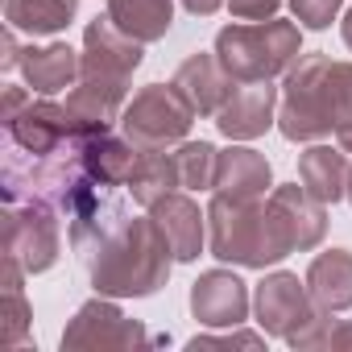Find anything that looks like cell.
<instances>
[{
  "mask_svg": "<svg viewBox=\"0 0 352 352\" xmlns=\"http://www.w3.org/2000/svg\"><path fill=\"white\" fill-rule=\"evenodd\" d=\"M5 253L25 265V274H46L63 253L58 212L46 204H9L5 208Z\"/></svg>",
  "mask_w": 352,
  "mask_h": 352,
  "instance_id": "52a82bcc",
  "label": "cell"
},
{
  "mask_svg": "<svg viewBox=\"0 0 352 352\" xmlns=\"http://www.w3.org/2000/svg\"><path fill=\"white\" fill-rule=\"evenodd\" d=\"M228 0H183V9L191 13V17H212L216 9H224Z\"/></svg>",
  "mask_w": 352,
  "mask_h": 352,
  "instance_id": "1f68e13d",
  "label": "cell"
},
{
  "mask_svg": "<svg viewBox=\"0 0 352 352\" xmlns=\"http://www.w3.org/2000/svg\"><path fill=\"white\" fill-rule=\"evenodd\" d=\"M149 216L157 220L162 236L174 249V261H195L208 245V212H199V204L183 191H174L166 199H157L149 208Z\"/></svg>",
  "mask_w": 352,
  "mask_h": 352,
  "instance_id": "9a60e30c",
  "label": "cell"
},
{
  "mask_svg": "<svg viewBox=\"0 0 352 352\" xmlns=\"http://www.w3.org/2000/svg\"><path fill=\"white\" fill-rule=\"evenodd\" d=\"M145 58V42L129 38L108 13L96 17L83 30V54H79V79H112V83H129L133 71Z\"/></svg>",
  "mask_w": 352,
  "mask_h": 352,
  "instance_id": "ba28073f",
  "label": "cell"
},
{
  "mask_svg": "<svg viewBox=\"0 0 352 352\" xmlns=\"http://www.w3.org/2000/svg\"><path fill=\"white\" fill-rule=\"evenodd\" d=\"M30 100H34V96H30L25 87H5V112H0V120H13Z\"/></svg>",
  "mask_w": 352,
  "mask_h": 352,
  "instance_id": "f546056e",
  "label": "cell"
},
{
  "mask_svg": "<svg viewBox=\"0 0 352 352\" xmlns=\"http://www.w3.org/2000/svg\"><path fill=\"white\" fill-rule=\"evenodd\" d=\"M0 46H5V58H0V67H5V71H13V67H21V58H25V50L17 46V30H13V25L5 30V42H0Z\"/></svg>",
  "mask_w": 352,
  "mask_h": 352,
  "instance_id": "f1b7e54d",
  "label": "cell"
},
{
  "mask_svg": "<svg viewBox=\"0 0 352 352\" xmlns=\"http://www.w3.org/2000/svg\"><path fill=\"white\" fill-rule=\"evenodd\" d=\"M340 5H344V0H290V13H294V21L307 25V30H327V25L336 21Z\"/></svg>",
  "mask_w": 352,
  "mask_h": 352,
  "instance_id": "4316f807",
  "label": "cell"
},
{
  "mask_svg": "<svg viewBox=\"0 0 352 352\" xmlns=\"http://www.w3.org/2000/svg\"><path fill=\"white\" fill-rule=\"evenodd\" d=\"M270 208H274V216L282 220L286 241H290L294 253H307V249H315V245L323 241V232H327V204L315 199L302 183L274 187V191H270Z\"/></svg>",
  "mask_w": 352,
  "mask_h": 352,
  "instance_id": "4fadbf2b",
  "label": "cell"
},
{
  "mask_svg": "<svg viewBox=\"0 0 352 352\" xmlns=\"http://www.w3.org/2000/svg\"><path fill=\"white\" fill-rule=\"evenodd\" d=\"M195 124V108L183 100V91L174 83H149L141 87L124 112H120V133L137 145V149H166L187 141Z\"/></svg>",
  "mask_w": 352,
  "mask_h": 352,
  "instance_id": "5b68a950",
  "label": "cell"
},
{
  "mask_svg": "<svg viewBox=\"0 0 352 352\" xmlns=\"http://www.w3.org/2000/svg\"><path fill=\"white\" fill-rule=\"evenodd\" d=\"M21 75L38 96H58L67 87H75L79 79V54L63 42L54 46H30L21 58Z\"/></svg>",
  "mask_w": 352,
  "mask_h": 352,
  "instance_id": "d6986e66",
  "label": "cell"
},
{
  "mask_svg": "<svg viewBox=\"0 0 352 352\" xmlns=\"http://www.w3.org/2000/svg\"><path fill=\"white\" fill-rule=\"evenodd\" d=\"M336 141H340V149H344V153H352V124H344V129L336 133Z\"/></svg>",
  "mask_w": 352,
  "mask_h": 352,
  "instance_id": "d6a6232c",
  "label": "cell"
},
{
  "mask_svg": "<svg viewBox=\"0 0 352 352\" xmlns=\"http://www.w3.org/2000/svg\"><path fill=\"white\" fill-rule=\"evenodd\" d=\"M340 34H344V46L352 50V9L344 13V21H340Z\"/></svg>",
  "mask_w": 352,
  "mask_h": 352,
  "instance_id": "836d02e7",
  "label": "cell"
},
{
  "mask_svg": "<svg viewBox=\"0 0 352 352\" xmlns=\"http://www.w3.org/2000/svg\"><path fill=\"white\" fill-rule=\"evenodd\" d=\"M208 249L212 257L245 270H265L294 253L270 199H228V195H212L208 204Z\"/></svg>",
  "mask_w": 352,
  "mask_h": 352,
  "instance_id": "3957f363",
  "label": "cell"
},
{
  "mask_svg": "<svg viewBox=\"0 0 352 352\" xmlns=\"http://www.w3.org/2000/svg\"><path fill=\"white\" fill-rule=\"evenodd\" d=\"M216 58L236 83L278 79L302 58V34L294 21H282V17L224 25L216 34Z\"/></svg>",
  "mask_w": 352,
  "mask_h": 352,
  "instance_id": "277c9868",
  "label": "cell"
},
{
  "mask_svg": "<svg viewBox=\"0 0 352 352\" xmlns=\"http://www.w3.org/2000/svg\"><path fill=\"white\" fill-rule=\"evenodd\" d=\"M278 100H282V91L274 87V79L241 83L228 96V104L216 112V129L228 141H257L278 124Z\"/></svg>",
  "mask_w": 352,
  "mask_h": 352,
  "instance_id": "30bf717a",
  "label": "cell"
},
{
  "mask_svg": "<svg viewBox=\"0 0 352 352\" xmlns=\"http://www.w3.org/2000/svg\"><path fill=\"white\" fill-rule=\"evenodd\" d=\"M228 344H241V348H261L265 344V331L253 336V331H232V336H195L187 348L199 352V348H228Z\"/></svg>",
  "mask_w": 352,
  "mask_h": 352,
  "instance_id": "83f0119b",
  "label": "cell"
},
{
  "mask_svg": "<svg viewBox=\"0 0 352 352\" xmlns=\"http://www.w3.org/2000/svg\"><path fill=\"white\" fill-rule=\"evenodd\" d=\"M352 124V63L302 54L282 83L278 133L286 141H323Z\"/></svg>",
  "mask_w": 352,
  "mask_h": 352,
  "instance_id": "6da1fadb",
  "label": "cell"
},
{
  "mask_svg": "<svg viewBox=\"0 0 352 352\" xmlns=\"http://www.w3.org/2000/svg\"><path fill=\"white\" fill-rule=\"evenodd\" d=\"M179 187H183V179H179V162H174V153H166V149H141V157H137V166L129 174L133 204H141L149 212L157 199L174 195Z\"/></svg>",
  "mask_w": 352,
  "mask_h": 352,
  "instance_id": "7402d4cb",
  "label": "cell"
},
{
  "mask_svg": "<svg viewBox=\"0 0 352 352\" xmlns=\"http://www.w3.org/2000/svg\"><path fill=\"white\" fill-rule=\"evenodd\" d=\"M75 9H79V0H5V21L17 34L50 38L75 21Z\"/></svg>",
  "mask_w": 352,
  "mask_h": 352,
  "instance_id": "603a6c76",
  "label": "cell"
},
{
  "mask_svg": "<svg viewBox=\"0 0 352 352\" xmlns=\"http://www.w3.org/2000/svg\"><path fill=\"white\" fill-rule=\"evenodd\" d=\"M315 311H319V302L311 298L307 278L298 282V274H286V270L265 274V278L257 282V290H253V315H257V323H261L265 336L286 340V336L298 331Z\"/></svg>",
  "mask_w": 352,
  "mask_h": 352,
  "instance_id": "9c48e42d",
  "label": "cell"
},
{
  "mask_svg": "<svg viewBox=\"0 0 352 352\" xmlns=\"http://www.w3.org/2000/svg\"><path fill=\"white\" fill-rule=\"evenodd\" d=\"M108 17L137 42H162L174 25V0H108Z\"/></svg>",
  "mask_w": 352,
  "mask_h": 352,
  "instance_id": "cb8c5ba5",
  "label": "cell"
},
{
  "mask_svg": "<svg viewBox=\"0 0 352 352\" xmlns=\"http://www.w3.org/2000/svg\"><path fill=\"white\" fill-rule=\"evenodd\" d=\"M5 129H9V141H13L17 149L38 153V157L63 149V145L79 133V124H75V116L67 112V104H54L50 96L30 100L13 120H5Z\"/></svg>",
  "mask_w": 352,
  "mask_h": 352,
  "instance_id": "8fae6325",
  "label": "cell"
},
{
  "mask_svg": "<svg viewBox=\"0 0 352 352\" xmlns=\"http://www.w3.org/2000/svg\"><path fill=\"white\" fill-rule=\"evenodd\" d=\"M307 290L323 311H348L352 307V253L327 249L307 270Z\"/></svg>",
  "mask_w": 352,
  "mask_h": 352,
  "instance_id": "44dd1931",
  "label": "cell"
},
{
  "mask_svg": "<svg viewBox=\"0 0 352 352\" xmlns=\"http://www.w3.org/2000/svg\"><path fill=\"white\" fill-rule=\"evenodd\" d=\"M21 274L25 265L17 257L5 253V294H0V340L9 348H21L25 344V331H30V302L21 294Z\"/></svg>",
  "mask_w": 352,
  "mask_h": 352,
  "instance_id": "d4e9b609",
  "label": "cell"
},
{
  "mask_svg": "<svg viewBox=\"0 0 352 352\" xmlns=\"http://www.w3.org/2000/svg\"><path fill=\"white\" fill-rule=\"evenodd\" d=\"M348 199H352V170H348Z\"/></svg>",
  "mask_w": 352,
  "mask_h": 352,
  "instance_id": "e575fe53",
  "label": "cell"
},
{
  "mask_svg": "<svg viewBox=\"0 0 352 352\" xmlns=\"http://www.w3.org/2000/svg\"><path fill=\"white\" fill-rule=\"evenodd\" d=\"M96 294L108 298H149L170 282L174 249L153 216H129L91 253H83Z\"/></svg>",
  "mask_w": 352,
  "mask_h": 352,
  "instance_id": "7a4b0ae2",
  "label": "cell"
},
{
  "mask_svg": "<svg viewBox=\"0 0 352 352\" xmlns=\"http://www.w3.org/2000/svg\"><path fill=\"white\" fill-rule=\"evenodd\" d=\"M149 344H166V340L149 336L108 294H96L91 302H83L63 331V352H75V348H149Z\"/></svg>",
  "mask_w": 352,
  "mask_h": 352,
  "instance_id": "8992f818",
  "label": "cell"
},
{
  "mask_svg": "<svg viewBox=\"0 0 352 352\" xmlns=\"http://www.w3.org/2000/svg\"><path fill=\"white\" fill-rule=\"evenodd\" d=\"M327 348H331V352H344V348H352V319H336V323H331Z\"/></svg>",
  "mask_w": 352,
  "mask_h": 352,
  "instance_id": "4dcf8cb0",
  "label": "cell"
},
{
  "mask_svg": "<svg viewBox=\"0 0 352 352\" xmlns=\"http://www.w3.org/2000/svg\"><path fill=\"white\" fill-rule=\"evenodd\" d=\"M170 83L183 91V100L195 108V116H216V112L228 104V96L241 87V83L224 71V63L216 58V50H212V54L199 50V54L183 58V67L174 71Z\"/></svg>",
  "mask_w": 352,
  "mask_h": 352,
  "instance_id": "5bb4252c",
  "label": "cell"
},
{
  "mask_svg": "<svg viewBox=\"0 0 352 352\" xmlns=\"http://www.w3.org/2000/svg\"><path fill=\"white\" fill-rule=\"evenodd\" d=\"M348 157L344 149H331V145H311L302 157H298V183L323 199V204H340L348 195Z\"/></svg>",
  "mask_w": 352,
  "mask_h": 352,
  "instance_id": "ffe728a7",
  "label": "cell"
},
{
  "mask_svg": "<svg viewBox=\"0 0 352 352\" xmlns=\"http://www.w3.org/2000/svg\"><path fill=\"white\" fill-rule=\"evenodd\" d=\"M274 187V170L265 162V153L249 149V145H232L220 153L216 162V195L228 199H265Z\"/></svg>",
  "mask_w": 352,
  "mask_h": 352,
  "instance_id": "2e32d148",
  "label": "cell"
},
{
  "mask_svg": "<svg viewBox=\"0 0 352 352\" xmlns=\"http://www.w3.org/2000/svg\"><path fill=\"white\" fill-rule=\"evenodd\" d=\"M79 145H83V162H87V170L96 174V179L116 183V187H129V174H133L141 149L124 133L116 137L112 129H100V133L79 129Z\"/></svg>",
  "mask_w": 352,
  "mask_h": 352,
  "instance_id": "ac0fdd59",
  "label": "cell"
},
{
  "mask_svg": "<svg viewBox=\"0 0 352 352\" xmlns=\"http://www.w3.org/2000/svg\"><path fill=\"white\" fill-rule=\"evenodd\" d=\"M249 286L232 270H208L191 286V315L204 327H241L249 319Z\"/></svg>",
  "mask_w": 352,
  "mask_h": 352,
  "instance_id": "7c38bea8",
  "label": "cell"
},
{
  "mask_svg": "<svg viewBox=\"0 0 352 352\" xmlns=\"http://www.w3.org/2000/svg\"><path fill=\"white\" fill-rule=\"evenodd\" d=\"M124 96H129V83H112V79H79V83L67 91V112L75 116L79 129L100 133V129H112V120H120V112H124Z\"/></svg>",
  "mask_w": 352,
  "mask_h": 352,
  "instance_id": "e0dca14e",
  "label": "cell"
},
{
  "mask_svg": "<svg viewBox=\"0 0 352 352\" xmlns=\"http://www.w3.org/2000/svg\"><path fill=\"white\" fill-rule=\"evenodd\" d=\"M174 162H179L183 191H216V162H220L216 145H208V141H179Z\"/></svg>",
  "mask_w": 352,
  "mask_h": 352,
  "instance_id": "484cf974",
  "label": "cell"
}]
</instances>
